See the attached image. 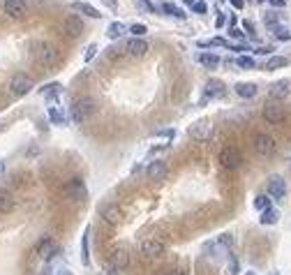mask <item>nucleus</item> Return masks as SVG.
I'll return each instance as SVG.
<instances>
[{"mask_svg": "<svg viewBox=\"0 0 291 275\" xmlns=\"http://www.w3.org/2000/svg\"><path fill=\"white\" fill-rule=\"evenodd\" d=\"M130 250H127L125 245H115L113 250H111V264L115 266V268H127L130 266Z\"/></svg>", "mask_w": 291, "mask_h": 275, "instance_id": "nucleus-16", "label": "nucleus"}, {"mask_svg": "<svg viewBox=\"0 0 291 275\" xmlns=\"http://www.w3.org/2000/svg\"><path fill=\"white\" fill-rule=\"evenodd\" d=\"M3 130H5V123H0V132H3Z\"/></svg>", "mask_w": 291, "mask_h": 275, "instance_id": "nucleus-51", "label": "nucleus"}, {"mask_svg": "<svg viewBox=\"0 0 291 275\" xmlns=\"http://www.w3.org/2000/svg\"><path fill=\"white\" fill-rule=\"evenodd\" d=\"M130 33H132L134 37H143L146 33H148V28H146L143 23H132V25H130Z\"/></svg>", "mask_w": 291, "mask_h": 275, "instance_id": "nucleus-33", "label": "nucleus"}, {"mask_svg": "<svg viewBox=\"0 0 291 275\" xmlns=\"http://www.w3.org/2000/svg\"><path fill=\"white\" fill-rule=\"evenodd\" d=\"M199 63H201V65H206V67H217L222 60H220V56H215V53H201Z\"/></svg>", "mask_w": 291, "mask_h": 275, "instance_id": "nucleus-27", "label": "nucleus"}, {"mask_svg": "<svg viewBox=\"0 0 291 275\" xmlns=\"http://www.w3.org/2000/svg\"><path fill=\"white\" fill-rule=\"evenodd\" d=\"M65 275H72V273H65Z\"/></svg>", "mask_w": 291, "mask_h": 275, "instance_id": "nucleus-53", "label": "nucleus"}, {"mask_svg": "<svg viewBox=\"0 0 291 275\" xmlns=\"http://www.w3.org/2000/svg\"><path fill=\"white\" fill-rule=\"evenodd\" d=\"M146 174H148V178H151V180H164L166 174H169V169H166V164L162 160H155V162L148 164Z\"/></svg>", "mask_w": 291, "mask_h": 275, "instance_id": "nucleus-18", "label": "nucleus"}, {"mask_svg": "<svg viewBox=\"0 0 291 275\" xmlns=\"http://www.w3.org/2000/svg\"><path fill=\"white\" fill-rule=\"evenodd\" d=\"M63 33H65L67 37H79L81 33H83V21H81L79 14H70L65 19V23H63Z\"/></svg>", "mask_w": 291, "mask_h": 275, "instance_id": "nucleus-15", "label": "nucleus"}, {"mask_svg": "<svg viewBox=\"0 0 291 275\" xmlns=\"http://www.w3.org/2000/svg\"><path fill=\"white\" fill-rule=\"evenodd\" d=\"M49 118H51V123H55V125H65V118H63V114L55 109V106L49 109Z\"/></svg>", "mask_w": 291, "mask_h": 275, "instance_id": "nucleus-32", "label": "nucleus"}, {"mask_svg": "<svg viewBox=\"0 0 291 275\" xmlns=\"http://www.w3.org/2000/svg\"><path fill=\"white\" fill-rule=\"evenodd\" d=\"M271 5H273V7H284L286 0H271Z\"/></svg>", "mask_w": 291, "mask_h": 275, "instance_id": "nucleus-46", "label": "nucleus"}, {"mask_svg": "<svg viewBox=\"0 0 291 275\" xmlns=\"http://www.w3.org/2000/svg\"><path fill=\"white\" fill-rule=\"evenodd\" d=\"M190 136L194 141H201V144H203V141H208L213 136V123L211 120H196V123H192L190 125Z\"/></svg>", "mask_w": 291, "mask_h": 275, "instance_id": "nucleus-6", "label": "nucleus"}, {"mask_svg": "<svg viewBox=\"0 0 291 275\" xmlns=\"http://www.w3.org/2000/svg\"><path fill=\"white\" fill-rule=\"evenodd\" d=\"M192 10H194L196 14H206V12H208V5L203 3V0H196L194 5H192Z\"/></svg>", "mask_w": 291, "mask_h": 275, "instance_id": "nucleus-37", "label": "nucleus"}, {"mask_svg": "<svg viewBox=\"0 0 291 275\" xmlns=\"http://www.w3.org/2000/svg\"><path fill=\"white\" fill-rule=\"evenodd\" d=\"M266 190H268V197H273V199H284V195H286L284 178H282V176H271Z\"/></svg>", "mask_w": 291, "mask_h": 275, "instance_id": "nucleus-14", "label": "nucleus"}, {"mask_svg": "<svg viewBox=\"0 0 291 275\" xmlns=\"http://www.w3.org/2000/svg\"><path fill=\"white\" fill-rule=\"evenodd\" d=\"M72 10L81 12V14H85V16H91V19H102V14H100V10H97V7L88 5V3H81V0L72 3Z\"/></svg>", "mask_w": 291, "mask_h": 275, "instance_id": "nucleus-20", "label": "nucleus"}, {"mask_svg": "<svg viewBox=\"0 0 291 275\" xmlns=\"http://www.w3.org/2000/svg\"><path fill=\"white\" fill-rule=\"evenodd\" d=\"M271 30H273V35H275L277 40H282V42H289L291 40V30L284 28V25H275V28H271Z\"/></svg>", "mask_w": 291, "mask_h": 275, "instance_id": "nucleus-28", "label": "nucleus"}, {"mask_svg": "<svg viewBox=\"0 0 291 275\" xmlns=\"http://www.w3.org/2000/svg\"><path fill=\"white\" fill-rule=\"evenodd\" d=\"M284 106L280 104V102H268L266 106H264V120L266 123H271V125H277V123H282L284 120Z\"/></svg>", "mask_w": 291, "mask_h": 275, "instance_id": "nucleus-8", "label": "nucleus"}, {"mask_svg": "<svg viewBox=\"0 0 291 275\" xmlns=\"http://www.w3.org/2000/svg\"><path fill=\"white\" fill-rule=\"evenodd\" d=\"M224 95V84L220 79H208L206 81V88H203V100L201 104H206L208 100H215V97H222Z\"/></svg>", "mask_w": 291, "mask_h": 275, "instance_id": "nucleus-13", "label": "nucleus"}, {"mask_svg": "<svg viewBox=\"0 0 291 275\" xmlns=\"http://www.w3.org/2000/svg\"><path fill=\"white\" fill-rule=\"evenodd\" d=\"M88 236H91V227L83 231V238H81V264L83 266L91 264V257H88Z\"/></svg>", "mask_w": 291, "mask_h": 275, "instance_id": "nucleus-25", "label": "nucleus"}, {"mask_svg": "<svg viewBox=\"0 0 291 275\" xmlns=\"http://www.w3.org/2000/svg\"><path fill=\"white\" fill-rule=\"evenodd\" d=\"M268 95H271V100H273V102H282V100H286V97L291 95V81H286V79L275 81V84L271 86V90H268Z\"/></svg>", "mask_w": 291, "mask_h": 275, "instance_id": "nucleus-11", "label": "nucleus"}, {"mask_svg": "<svg viewBox=\"0 0 291 275\" xmlns=\"http://www.w3.org/2000/svg\"><path fill=\"white\" fill-rule=\"evenodd\" d=\"M33 88H35V84H33V79L28 74H14L10 79V93L14 97H25Z\"/></svg>", "mask_w": 291, "mask_h": 275, "instance_id": "nucleus-3", "label": "nucleus"}, {"mask_svg": "<svg viewBox=\"0 0 291 275\" xmlns=\"http://www.w3.org/2000/svg\"><path fill=\"white\" fill-rule=\"evenodd\" d=\"M275 275H280V273H275Z\"/></svg>", "mask_w": 291, "mask_h": 275, "instance_id": "nucleus-55", "label": "nucleus"}, {"mask_svg": "<svg viewBox=\"0 0 291 275\" xmlns=\"http://www.w3.org/2000/svg\"><path fill=\"white\" fill-rule=\"evenodd\" d=\"M125 25L118 23V21H113V23H109V28H106V35H109V40H118V37L125 33Z\"/></svg>", "mask_w": 291, "mask_h": 275, "instance_id": "nucleus-26", "label": "nucleus"}, {"mask_svg": "<svg viewBox=\"0 0 291 275\" xmlns=\"http://www.w3.org/2000/svg\"><path fill=\"white\" fill-rule=\"evenodd\" d=\"M220 164L224 167V169L234 171V169H241L243 164V155L238 148H222L220 150Z\"/></svg>", "mask_w": 291, "mask_h": 275, "instance_id": "nucleus-5", "label": "nucleus"}, {"mask_svg": "<svg viewBox=\"0 0 291 275\" xmlns=\"http://www.w3.org/2000/svg\"><path fill=\"white\" fill-rule=\"evenodd\" d=\"M236 65H238V67H243V70H254V67H256V63L250 58V56H238Z\"/></svg>", "mask_w": 291, "mask_h": 275, "instance_id": "nucleus-31", "label": "nucleus"}, {"mask_svg": "<svg viewBox=\"0 0 291 275\" xmlns=\"http://www.w3.org/2000/svg\"><path fill=\"white\" fill-rule=\"evenodd\" d=\"M16 206V199L12 197V192L0 190V213H12Z\"/></svg>", "mask_w": 291, "mask_h": 275, "instance_id": "nucleus-22", "label": "nucleus"}, {"mask_svg": "<svg viewBox=\"0 0 291 275\" xmlns=\"http://www.w3.org/2000/svg\"><path fill=\"white\" fill-rule=\"evenodd\" d=\"M259 3H264V0H259Z\"/></svg>", "mask_w": 291, "mask_h": 275, "instance_id": "nucleus-54", "label": "nucleus"}, {"mask_svg": "<svg viewBox=\"0 0 291 275\" xmlns=\"http://www.w3.org/2000/svg\"><path fill=\"white\" fill-rule=\"evenodd\" d=\"M277 220H280V210H275V208H268V210H264L261 213V217H259V222L261 225H277Z\"/></svg>", "mask_w": 291, "mask_h": 275, "instance_id": "nucleus-24", "label": "nucleus"}, {"mask_svg": "<svg viewBox=\"0 0 291 275\" xmlns=\"http://www.w3.org/2000/svg\"><path fill=\"white\" fill-rule=\"evenodd\" d=\"M95 109L97 106H95V100H93V97H79V100L72 104V111H70L72 123H74V125L85 123V120L95 114Z\"/></svg>", "mask_w": 291, "mask_h": 275, "instance_id": "nucleus-1", "label": "nucleus"}, {"mask_svg": "<svg viewBox=\"0 0 291 275\" xmlns=\"http://www.w3.org/2000/svg\"><path fill=\"white\" fill-rule=\"evenodd\" d=\"M238 270H241V264H238V259H231L229 266H226V275H238Z\"/></svg>", "mask_w": 291, "mask_h": 275, "instance_id": "nucleus-36", "label": "nucleus"}, {"mask_svg": "<svg viewBox=\"0 0 291 275\" xmlns=\"http://www.w3.org/2000/svg\"><path fill=\"white\" fill-rule=\"evenodd\" d=\"M5 14L10 19H25L28 14V5H25V0H5Z\"/></svg>", "mask_w": 291, "mask_h": 275, "instance_id": "nucleus-12", "label": "nucleus"}, {"mask_svg": "<svg viewBox=\"0 0 291 275\" xmlns=\"http://www.w3.org/2000/svg\"><path fill=\"white\" fill-rule=\"evenodd\" d=\"M243 28L247 30V35H256V33H254V25H252L250 21H243Z\"/></svg>", "mask_w": 291, "mask_h": 275, "instance_id": "nucleus-42", "label": "nucleus"}, {"mask_svg": "<svg viewBox=\"0 0 291 275\" xmlns=\"http://www.w3.org/2000/svg\"><path fill=\"white\" fill-rule=\"evenodd\" d=\"M286 65H289V58H284V56H273V58L266 60L264 70L271 72V70H280V67H286Z\"/></svg>", "mask_w": 291, "mask_h": 275, "instance_id": "nucleus-23", "label": "nucleus"}, {"mask_svg": "<svg viewBox=\"0 0 291 275\" xmlns=\"http://www.w3.org/2000/svg\"><path fill=\"white\" fill-rule=\"evenodd\" d=\"M185 3H187V5H194V3H196V0H185Z\"/></svg>", "mask_w": 291, "mask_h": 275, "instance_id": "nucleus-50", "label": "nucleus"}, {"mask_svg": "<svg viewBox=\"0 0 291 275\" xmlns=\"http://www.w3.org/2000/svg\"><path fill=\"white\" fill-rule=\"evenodd\" d=\"M65 197L74 201H83L85 199V185L81 178H72L65 183Z\"/></svg>", "mask_w": 291, "mask_h": 275, "instance_id": "nucleus-10", "label": "nucleus"}, {"mask_svg": "<svg viewBox=\"0 0 291 275\" xmlns=\"http://www.w3.org/2000/svg\"><path fill=\"white\" fill-rule=\"evenodd\" d=\"M33 53H35L37 63H42V65H53L55 60H58V49L51 42H37L33 46Z\"/></svg>", "mask_w": 291, "mask_h": 275, "instance_id": "nucleus-2", "label": "nucleus"}, {"mask_svg": "<svg viewBox=\"0 0 291 275\" xmlns=\"http://www.w3.org/2000/svg\"><path fill=\"white\" fill-rule=\"evenodd\" d=\"M104 3H106L109 7H115V0H104Z\"/></svg>", "mask_w": 291, "mask_h": 275, "instance_id": "nucleus-49", "label": "nucleus"}, {"mask_svg": "<svg viewBox=\"0 0 291 275\" xmlns=\"http://www.w3.org/2000/svg\"><path fill=\"white\" fill-rule=\"evenodd\" d=\"M162 10L169 12V14H171V16H176V19H185V12L178 10V7L173 5V3H164V5H162Z\"/></svg>", "mask_w": 291, "mask_h": 275, "instance_id": "nucleus-30", "label": "nucleus"}, {"mask_svg": "<svg viewBox=\"0 0 291 275\" xmlns=\"http://www.w3.org/2000/svg\"><path fill=\"white\" fill-rule=\"evenodd\" d=\"M104 270H106V273H109V275H121V273H118V270H121V268H115L113 264H106V266H104Z\"/></svg>", "mask_w": 291, "mask_h": 275, "instance_id": "nucleus-41", "label": "nucleus"}, {"mask_svg": "<svg viewBox=\"0 0 291 275\" xmlns=\"http://www.w3.org/2000/svg\"><path fill=\"white\" fill-rule=\"evenodd\" d=\"M231 5L236 7V10H243V5H245V0H231Z\"/></svg>", "mask_w": 291, "mask_h": 275, "instance_id": "nucleus-44", "label": "nucleus"}, {"mask_svg": "<svg viewBox=\"0 0 291 275\" xmlns=\"http://www.w3.org/2000/svg\"><path fill=\"white\" fill-rule=\"evenodd\" d=\"M155 136H166V139H171V136H173V130H160V132H155Z\"/></svg>", "mask_w": 291, "mask_h": 275, "instance_id": "nucleus-43", "label": "nucleus"}, {"mask_svg": "<svg viewBox=\"0 0 291 275\" xmlns=\"http://www.w3.org/2000/svg\"><path fill=\"white\" fill-rule=\"evenodd\" d=\"M136 3V7L139 10H143V12H151V14H155V5H153L151 0H134Z\"/></svg>", "mask_w": 291, "mask_h": 275, "instance_id": "nucleus-34", "label": "nucleus"}, {"mask_svg": "<svg viewBox=\"0 0 291 275\" xmlns=\"http://www.w3.org/2000/svg\"><path fill=\"white\" fill-rule=\"evenodd\" d=\"M271 51H273V46H259L256 53H271Z\"/></svg>", "mask_w": 291, "mask_h": 275, "instance_id": "nucleus-45", "label": "nucleus"}, {"mask_svg": "<svg viewBox=\"0 0 291 275\" xmlns=\"http://www.w3.org/2000/svg\"><path fill=\"white\" fill-rule=\"evenodd\" d=\"M264 23H266L268 28H275V25H280V16H277L275 12H271V14L264 16Z\"/></svg>", "mask_w": 291, "mask_h": 275, "instance_id": "nucleus-35", "label": "nucleus"}, {"mask_svg": "<svg viewBox=\"0 0 291 275\" xmlns=\"http://www.w3.org/2000/svg\"><path fill=\"white\" fill-rule=\"evenodd\" d=\"M252 146H254V153L261 157H271L277 150V144L271 134H256L254 139H252Z\"/></svg>", "mask_w": 291, "mask_h": 275, "instance_id": "nucleus-4", "label": "nucleus"}, {"mask_svg": "<svg viewBox=\"0 0 291 275\" xmlns=\"http://www.w3.org/2000/svg\"><path fill=\"white\" fill-rule=\"evenodd\" d=\"M55 252V243L53 238H42L40 243H37V255L42 257V259H51Z\"/></svg>", "mask_w": 291, "mask_h": 275, "instance_id": "nucleus-21", "label": "nucleus"}, {"mask_svg": "<svg viewBox=\"0 0 291 275\" xmlns=\"http://www.w3.org/2000/svg\"><path fill=\"white\" fill-rule=\"evenodd\" d=\"M148 49H151V46H148V42L146 40H141V37H132V40L127 42L125 51L132 56V58H141V56L148 53Z\"/></svg>", "mask_w": 291, "mask_h": 275, "instance_id": "nucleus-17", "label": "nucleus"}, {"mask_svg": "<svg viewBox=\"0 0 291 275\" xmlns=\"http://www.w3.org/2000/svg\"><path fill=\"white\" fill-rule=\"evenodd\" d=\"M139 252L143 257H148V259H157L160 255H164V243H162V240H155V238H146L139 245Z\"/></svg>", "mask_w": 291, "mask_h": 275, "instance_id": "nucleus-9", "label": "nucleus"}, {"mask_svg": "<svg viewBox=\"0 0 291 275\" xmlns=\"http://www.w3.org/2000/svg\"><path fill=\"white\" fill-rule=\"evenodd\" d=\"M169 275H187V270L185 268H178V270H171Z\"/></svg>", "mask_w": 291, "mask_h": 275, "instance_id": "nucleus-47", "label": "nucleus"}, {"mask_svg": "<svg viewBox=\"0 0 291 275\" xmlns=\"http://www.w3.org/2000/svg\"><path fill=\"white\" fill-rule=\"evenodd\" d=\"M229 37H231V40H243V37H245V33H241L236 25H231V28H229Z\"/></svg>", "mask_w": 291, "mask_h": 275, "instance_id": "nucleus-38", "label": "nucleus"}, {"mask_svg": "<svg viewBox=\"0 0 291 275\" xmlns=\"http://www.w3.org/2000/svg\"><path fill=\"white\" fill-rule=\"evenodd\" d=\"M224 23H226V14H224V12H220V14H217V19H215V28L217 30L224 28Z\"/></svg>", "mask_w": 291, "mask_h": 275, "instance_id": "nucleus-39", "label": "nucleus"}, {"mask_svg": "<svg viewBox=\"0 0 291 275\" xmlns=\"http://www.w3.org/2000/svg\"><path fill=\"white\" fill-rule=\"evenodd\" d=\"M234 90H236V95H238V97H243V100H252V97H256V93H259L256 84H250V81H243V84H236V86H234Z\"/></svg>", "mask_w": 291, "mask_h": 275, "instance_id": "nucleus-19", "label": "nucleus"}, {"mask_svg": "<svg viewBox=\"0 0 291 275\" xmlns=\"http://www.w3.org/2000/svg\"><path fill=\"white\" fill-rule=\"evenodd\" d=\"M254 208L261 210V213H264V210H268V208H271V197H268V195H259L254 199Z\"/></svg>", "mask_w": 291, "mask_h": 275, "instance_id": "nucleus-29", "label": "nucleus"}, {"mask_svg": "<svg viewBox=\"0 0 291 275\" xmlns=\"http://www.w3.org/2000/svg\"><path fill=\"white\" fill-rule=\"evenodd\" d=\"M245 275H256V273H254V270H247V273H245Z\"/></svg>", "mask_w": 291, "mask_h": 275, "instance_id": "nucleus-52", "label": "nucleus"}, {"mask_svg": "<svg viewBox=\"0 0 291 275\" xmlns=\"http://www.w3.org/2000/svg\"><path fill=\"white\" fill-rule=\"evenodd\" d=\"M5 169H7V164H5V162H0V178L5 176Z\"/></svg>", "mask_w": 291, "mask_h": 275, "instance_id": "nucleus-48", "label": "nucleus"}, {"mask_svg": "<svg viewBox=\"0 0 291 275\" xmlns=\"http://www.w3.org/2000/svg\"><path fill=\"white\" fill-rule=\"evenodd\" d=\"M95 53H97V44H91L88 49H85V60H91Z\"/></svg>", "mask_w": 291, "mask_h": 275, "instance_id": "nucleus-40", "label": "nucleus"}, {"mask_svg": "<svg viewBox=\"0 0 291 275\" xmlns=\"http://www.w3.org/2000/svg\"><path fill=\"white\" fill-rule=\"evenodd\" d=\"M100 217L109 225H121L123 222V208L118 204H102L100 206Z\"/></svg>", "mask_w": 291, "mask_h": 275, "instance_id": "nucleus-7", "label": "nucleus"}]
</instances>
